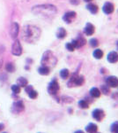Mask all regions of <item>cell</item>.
<instances>
[{"mask_svg": "<svg viewBox=\"0 0 118 133\" xmlns=\"http://www.w3.org/2000/svg\"><path fill=\"white\" fill-rule=\"evenodd\" d=\"M41 34L40 29L35 26H27L24 29V39L27 42L34 43L39 38Z\"/></svg>", "mask_w": 118, "mask_h": 133, "instance_id": "cell-1", "label": "cell"}, {"mask_svg": "<svg viewBox=\"0 0 118 133\" xmlns=\"http://www.w3.org/2000/svg\"><path fill=\"white\" fill-rule=\"evenodd\" d=\"M32 12L35 14H42L43 16H50L56 14L57 8L51 5H41L34 6Z\"/></svg>", "mask_w": 118, "mask_h": 133, "instance_id": "cell-2", "label": "cell"}, {"mask_svg": "<svg viewBox=\"0 0 118 133\" xmlns=\"http://www.w3.org/2000/svg\"><path fill=\"white\" fill-rule=\"evenodd\" d=\"M57 63V58L54 56L52 52L50 51H45L42 55V66H54Z\"/></svg>", "mask_w": 118, "mask_h": 133, "instance_id": "cell-3", "label": "cell"}, {"mask_svg": "<svg viewBox=\"0 0 118 133\" xmlns=\"http://www.w3.org/2000/svg\"><path fill=\"white\" fill-rule=\"evenodd\" d=\"M85 83V78L83 76H79L78 73H74L70 76L69 82H68L67 85L68 87H73V86H81Z\"/></svg>", "mask_w": 118, "mask_h": 133, "instance_id": "cell-4", "label": "cell"}, {"mask_svg": "<svg viewBox=\"0 0 118 133\" xmlns=\"http://www.w3.org/2000/svg\"><path fill=\"white\" fill-rule=\"evenodd\" d=\"M59 89H60L59 83L57 82V79H53V80L49 83V84L48 86V91L50 95H56V94H57Z\"/></svg>", "mask_w": 118, "mask_h": 133, "instance_id": "cell-5", "label": "cell"}, {"mask_svg": "<svg viewBox=\"0 0 118 133\" xmlns=\"http://www.w3.org/2000/svg\"><path fill=\"white\" fill-rule=\"evenodd\" d=\"M92 116L94 120L98 122H101L105 117V112L104 110L100 108H95L94 110L92 112Z\"/></svg>", "mask_w": 118, "mask_h": 133, "instance_id": "cell-6", "label": "cell"}, {"mask_svg": "<svg viewBox=\"0 0 118 133\" xmlns=\"http://www.w3.org/2000/svg\"><path fill=\"white\" fill-rule=\"evenodd\" d=\"M12 53L13 55H16V56H20L22 53V47H21V44L19 40H15L13 44H12Z\"/></svg>", "mask_w": 118, "mask_h": 133, "instance_id": "cell-7", "label": "cell"}, {"mask_svg": "<svg viewBox=\"0 0 118 133\" xmlns=\"http://www.w3.org/2000/svg\"><path fill=\"white\" fill-rule=\"evenodd\" d=\"M105 82H106V84L108 85V87H111V88L118 87V78L116 76H108L105 79Z\"/></svg>", "mask_w": 118, "mask_h": 133, "instance_id": "cell-8", "label": "cell"}, {"mask_svg": "<svg viewBox=\"0 0 118 133\" xmlns=\"http://www.w3.org/2000/svg\"><path fill=\"white\" fill-rule=\"evenodd\" d=\"M72 43L73 44L75 48H81V47H83L84 45H85L86 41H85V37H84V36H78V38H77V39L72 40Z\"/></svg>", "mask_w": 118, "mask_h": 133, "instance_id": "cell-9", "label": "cell"}, {"mask_svg": "<svg viewBox=\"0 0 118 133\" xmlns=\"http://www.w3.org/2000/svg\"><path fill=\"white\" fill-rule=\"evenodd\" d=\"M19 31H20V27H19L18 23L13 22L12 25H11L10 28V35L12 36V38H16L18 36Z\"/></svg>", "mask_w": 118, "mask_h": 133, "instance_id": "cell-10", "label": "cell"}, {"mask_svg": "<svg viewBox=\"0 0 118 133\" xmlns=\"http://www.w3.org/2000/svg\"><path fill=\"white\" fill-rule=\"evenodd\" d=\"M76 18V12H73V11H70V12H66L65 14L63 17V20L65 21L66 23L70 24V23L72 22V21Z\"/></svg>", "mask_w": 118, "mask_h": 133, "instance_id": "cell-11", "label": "cell"}, {"mask_svg": "<svg viewBox=\"0 0 118 133\" xmlns=\"http://www.w3.org/2000/svg\"><path fill=\"white\" fill-rule=\"evenodd\" d=\"M114 10H115V6L110 2H106L102 6V11L106 14H111L114 12Z\"/></svg>", "mask_w": 118, "mask_h": 133, "instance_id": "cell-12", "label": "cell"}, {"mask_svg": "<svg viewBox=\"0 0 118 133\" xmlns=\"http://www.w3.org/2000/svg\"><path fill=\"white\" fill-rule=\"evenodd\" d=\"M25 108V106H24V103H23L21 100H19V101L15 102L13 104V107H12V111L14 113L18 114V113H20L21 111H23Z\"/></svg>", "mask_w": 118, "mask_h": 133, "instance_id": "cell-13", "label": "cell"}, {"mask_svg": "<svg viewBox=\"0 0 118 133\" xmlns=\"http://www.w3.org/2000/svg\"><path fill=\"white\" fill-rule=\"evenodd\" d=\"M84 33L85 36H93L94 33V26L92 23L87 22L84 29Z\"/></svg>", "mask_w": 118, "mask_h": 133, "instance_id": "cell-14", "label": "cell"}, {"mask_svg": "<svg viewBox=\"0 0 118 133\" xmlns=\"http://www.w3.org/2000/svg\"><path fill=\"white\" fill-rule=\"evenodd\" d=\"M108 61L109 63H115L118 61V52L116 51H110L108 54V58H107Z\"/></svg>", "mask_w": 118, "mask_h": 133, "instance_id": "cell-15", "label": "cell"}, {"mask_svg": "<svg viewBox=\"0 0 118 133\" xmlns=\"http://www.w3.org/2000/svg\"><path fill=\"white\" fill-rule=\"evenodd\" d=\"M98 130V126L95 123H90L85 126V131L88 133H97Z\"/></svg>", "mask_w": 118, "mask_h": 133, "instance_id": "cell-16", "label": "cell"}, {"mask_svg": "<svg viewBox=\"0 0 118 133\" xmlns=\"http://www.w3.org/2000/svg\"><path fill=\"white\" fill-rule=\"evenodd\" d=\"M86 8H87V10H89V12L93 14H96L99 11V8H98L97 5L93 4V3H89L88 5H86Z\"/></svg>", "mask_w": 118, "mask_h": 133, "instance_id": "cell-17", "label": "cell"}, {"mask_svg": "<svg viewBox=\"0 0 118 133\" xmlns=\"http://www.w3.org/2000/svg\"><path fill=\"white\" fill-rule=\"evenodd\" d=\"M90 95L92 96L93 98H100V94H101V92H100V89H98L97 87H93L91 90H90Z\"/></svg>", "mask_w": 118, "mask_h": 133, "instance_id": "cell-18", "label": "cell"}, {"mask_svg": "<svg viewBox=\"0 0 118 133\" xmlns=\"http://www.w3.org/2000/svg\"><path fill=\"white\" fill-rule=\"evenodd\" d=\"M38 72H39V74L42 75V76H48L49 74V72H50V68L46 66H42L41 68H39Z\"/></svg>", "mask_w": 118, "mask_h": 133, "instance_id": "cell-19", "label": "cell"}, {"mask_svg": "<svg viewBox=\"0 0 118 133\" xmlns=\"http://www.w3.org/2000/svg\"><path fill=\"white\" fill-rule=\"evenodd\" d=\"M93 56L96 59H100L103 57V51H102L100 49H96V50L93 51Z\"/></svg>", "mask_w": 118, "mask_h": 133, "instance_id": "cell-20", "label": "cell"}, {"mask_svg": "<svg viewBox=\"0 0 118 133\" xmlns=\"http://www.w3.org/2000/svg\"><path fill=\"white\" fill-rule=\"evenodd\" d=\"M17 84L20 87H26L27 85V80L24 77H20V78L17 80Z\"/></svg>", "mask_w": 118, "mask_h": 133, "instance_id": "cell-21", "label": "cell"}, {"mask_svg": "<svg viewBox=\"0 0 118 133\" xmlns=\"http://www.w3.org/2000/svg\"><path fill=\"white\" fill-rule=\"evenodd\" d=\"M66 31H65V29H64V28H60V29L57 30V36L58 38H60V39H63V38L65 37V36H66Z\"/></svg>", "mask_w": 118, "mask_h": 133, "instance_id": "cell-22", "label": "cell"}, {"mask_svg": "<svg viewBox=\"0 0 118 133\" xmlns=\"http://www.w3.org/2000/svg\"><path fill=\"white\" fill-rule=\"evenodd\" d=\"M78 105L79 108H82V109H87V108H89L88 102H87L85 99H81V100H79V101L78 102Z\"/></svg>", "mask_w": 118, "mask_h": 133, "instance_id": "cell-23", "label": "cell"}, {"mask_svg": "<svg viewBox=\"0 0 118 133\" xmlns=\"http://www.w3.org/2000/svg\"><path fill=\"white\" fill-rule=\"evenodd\" d=\"M69 76H70V72H69V70L66 69V68H64V69H62L61 71H60V76H61L63 79L68 78Z\"/></svg>", "mask_w": 118, "mask_h": 133, "instance_id": "cell-24", "label": "cell"}, {"mask_svg": "<svg viewBox=\"0 0 118 133\" xmlns=\"http://www.w3.org/2000/svg\"><path fill=\"white\" fill-rule=\"evenodd\" d=\"M100 92H102V93L104 94V95H108L109 92H110V90H109V87L108 86L107 84H104V85H101V87H100Z\"/></svg>", "mask_w": 118, "mask_h": 133, "instance_id": "cell-25", "label": "cell"}, {"mask_svg": "<svg viewBox=\"0 0 118 133\" xmlns=\"http://www.w3.org/2000/svg\"><path fill=\"white\" fill-rule=\"evenodd\" d=\"M110 130L112 133H118V122H115L111 124L110 126Z\"/></svg>", "mask_w": 118, "mask_h": 133, "instance_id": "cell-26", "label": "cell"}, {"mask_svg": "<svg viewBox=\"0 0 118 133\" xmlns=\"http://www.w3.org/2000/svg\"><path fill=\"white\" fill-rule=\"evenodd\" d=\"M27 94H28L29 98H33V99H35V98H37V96H38L37 91H35L34 89H33V90H31V91H30Z\"/></svg>", "mask_w": 118, "mask_h": 133, "instance_id": "cell-27", "label": "cell"}, {"mask_svg": "<svg viewBox=\"0 0 118 133\" xmlns=\"http://www.w3.org/2000/svg\"><path fill=\"white\" fill-rule=\"evenodd\" d=\"M89 43H90V45L93 47V48H95V47H97L99 45V41L97 38H92L89 41Z\"/></svg>", "mask_w": 118, "mask_h": 133, "instance_id": "cell-28", "label": "cell"}, {"mask_svg": "<svg viewBox=\"0 0 118 133\" xmlns=\"http://www.w3.org/2000/svg\"><path fill=\"white\" fill-rule=\"evenodd\" d=\"M5 68H6V70H7L8 72H10V73H12V72L14 71V66L12 65V63H11V62H9V63L6 64Z\"/></svg>", "mask_w": 118, "mask_h": 133, "instance_id": "cell-29", "label": "cell"}, {"mask_svg": "<svg viewBox=\"0 0 118 133\" xmlns=\"http://www.w3.org/2000/svg\"><path fill=\"white\" fill-rule=\"evenodd\" d=\"M12 91H13L14 93L18 94V93H20V87L19 86L18 84H14L12 86Z\"/></svg>", "mask_w": 118, "mask_h": 133, "instance_id": "cell-30", "label": "cell"}, {"mask_svg": "<svg viewBox=\"0 0 118 133\" xmlns=\"http://www.w3.org/2000/svg\"><path fill=\"white\" fill-rule=\"evenodd\" d=\"M65 46H66V49H67L68 51H73L75 49H76L72 43H68V44H66Z\"/></svg>", "mask_w": 118, "mask_h": 133, "instance_id": "cell-31", "label": "cell"}, {"mask_svg": "<svg viewBox=\"0 0 118 133\" xmlns=\"http://www.w3.org/2000/svg\"><path fill=\"white\" fill-rule=\"evenodd\" d=\"M70 2L72 5H78L80 3V0H70Z\"/></svg>", "mask_w": 118, "mask_h": 133, "instance_id": "cell-32", "label": "cell"}, {"mask_svg": "<svg viewBox=\"0 0 118 133\" xmlns=\"http://www.w3.org/2000/svg\"><path fill=\"white\" fill-rule=\"evenodd\" d=\"M4 129H5V125H4L3 123H0V131H1V130H3Z\"/></svg>", "mask_w": 118, "mask_h": 133, "instance_id": "cell-33", "label": "cell"}, {"mask_svg": "<svg viewBox=\"0 0 118 133\" xmlns=\"http://www.w3.org/2000/svg\"><path fill=\"white\" fill-rule=\"evenodd\" d=\"M2 64H3V58L0 57V68H2Z\"/></svg>", "mask_w": 118, "mask_h": 133, "instance_id": "cell-34", "label": "cell"}, {"mask_svg": "<svg viewBox=\"0 0 118 133\" xmlns=\"http://www.w3.org/2000/svg\"><path fill=\"white\" fill-rule=\"evenodd\" d=\"M74 133H84L83 130H76Z\"/></svg>", "mask_w": 118, "mask_h": 133, "instance_id": "cell-35", "label": "cell"}, {"mask_svg": "<svg viewBox=\"0 0 118 133\" xmlns=\"http://www.w3.org/2000/svg\"><path fill=\"white\" fill-rule=\"evenodd\" d=\"M85 2H87V3H90V2H92L93 0H85Z\"/></svg>", "mask_w": 118, "mask_h": 133, "instance_id": "cell-36", "label": "cell"}, {"mask_svg": "<svg viewBox=\"0 0 118 133\" xmlns=\"http://www.w3.org/2000/svg\"><path fill=\"white\" fill-rule=\"evenodd\" d=\"M116 46H117V49H118V41H117V43H116Z\"/></svg>", "mask_w": 118, "mask_h": 133, "instance_id": "cell-37", "label": "cell"}, {"mask_svg": "<svg viewBox=\"0 0 118 133\" xmlns=\"http://www.w3.org/2000/svg\"><path fill=\"white\" fill-rule=\"evenodd\" d=\"M3 133H6V132H3Z\"/></svg>", "mask_w": 118, "mask_h": 133, "instance_id": "cell-38", "label": "cell"}]
</instances>
